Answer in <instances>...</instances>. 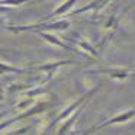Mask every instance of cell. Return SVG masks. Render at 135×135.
I'll use <instances>...</instances> for the list:
<instances>
[{"label": "cell", "mask_w": 135, "mask_h": 135, "mask_svg": "<svg viewBox=\"0 0 135 135\" xmlns=\"http://www.w3.org/2000/svg\"><path fill=\"white\" fill-rule=\"evenodd\" d=\"M51 106H52L51 103H45V102H44V103H39V105L32 106L29 110H26V112H23V113H21L19 116H15V118H12L10 120H7V122L0 123V131H2V129H4V128H7L10 123L16 122V120H19V119H23V118H29V116H33V115L41 113V112H44V110H47V109H50Z\"/></svg>", "instance_id": "1"}, {"label": "cell", "mask_w": 135, "mask_h": 135, "mask_svg": "<svg viewBox=\"0 0 135 135\" xmlns=\"http://www.w3.org/2000/svg\"><path fill=\"white\" fill-rule=\"evenodd\" d=\"M99 89H100V86H96V87H94V89H91V90H90V91H89V93H86V94H84V96H81V97H80V99H79V100H76V102H74V103H73V105H71V106H70V108H68V109H65V110H64V112H62V113H61V115H60V116H58V118H57V119H55V120H54V123H52V125H51V126H54V125H55V123H57V122H60V120H62V119H65V118H67V116H68V115H70V113H73V112H74V110H76V109H77V108H79V106H80V105H83V103H84V102H87V100H89V99H90V97H91V96H93V94H94V93H96V91H97V90H99Z\"/></svg>", "instance_id": "2"}, {"label": "cell", "mask_w": 135, "mask_h": 135, "mask_svg": "<svg viewBox=\"0 0 135 135\" xmlns=\"http://www.w3.org/2000/svg\"><path fill=\"white\" fill-rule=\"evenodd\" d=\"M134 115H135V110H134V109H129V110H126V112H123V113L118 115V116H113V118H110V119L105 120V122L99 123V125H96L94 128H91V129H100V128L108 126V125H115V123L128 122L129 119H132V118H134ZM91 129H90V131H91Z\"/></svg>", "instance_id": "3"}, {"label": "cell", "mask_w": 135, "mask_h": 135, "mask_svg": "<svg viewBox=\"0 0 135 135\" xmlns=\"http://www.w3.org/2000/svg\"><path fill=\"white\" fill-rule=\"evenodd\" d=\"M90 73H105L108 74L109 77L112 79H116V80H125L126 77L129 76L131 73V68H119V67H109V68H100V70L96 71H90Z\"/></svg>", "instance_id": "4"}, {"label": "cell", "mask_w": 135, "mask_h": 135, "mask_svg": "<svg viewBox=\"0 0 135 135\" xmlns=\"http://www.w3.org/2000/svg\"><path fill=\"white\" fill-rule=\"evenodd\" d=\"M70 62H73L71 60H65V61H57V62H48V64H44V65H39L38 70L41 71H47V79H45V81H50V79L55 74V71L58 70L60 67H62V65L65 64H70Z\"/></svg>", "instance_id": "5"}, {"label": "cell", "mask_w": 135, "mask_h": 135, "mask_svg": "<svg viewBox=\"0 0 135 135\" xmlns=\"http://www.w3.org/2000/svg\"><path fill=\"white\" fill-rule=\"evenodd\" d=\"M110 0H94V2H91V3H89L87 6L81 7V9L76 10V12L73 13V15H79V13H83V12H87V10H93L94 12V16H97V13L100 12V10L103 9V7L106 6V4L109 3Z\"/></svg>", "instance_id": "6"}, {"label": "cell", "mask_w": 135, "mask_h": 135, "mask_svg": "<svg viewBox=\"0 0 135 135\" xmlns=\"http://www.w3.org/2000/svg\"><path fill=\"white\" fill-rule=\"evenodd\" d=\"M35 33H39V35H41V36H42V38H44L47 42H50V44H54V45H57V47L65 48V50H68V51H76L73 47H70V45L64 44V42H62V41H60V39L57 38V36L51 35V33H47L45 31H38V32H35Z\"/></svg>", "instance_id": "7"}, {"label": "cell", "mask_w": 135, "mask_h": 135, "mask_svg": "<svg viewBox=\"0 0 135 135\" xmlns=\"http://www.w3.org/2000/svg\"><path fill=\"white\" fill-rule=\"evenodd\" d=\"M77 3V0H67L64 4H61L60 7H57L55 10H54L52 13H51L50 16H47V18L44 19V21H47V19H54V18H57V16H61V15H64V13H67L68 10L71 9V7L74 6V4ZM42 21V22H44Z\"/></svg>", "instance_id": "8"}, {"label": "cell", "mask_w": 135, "mask_h": 135, "mask_svg": "<svg viewBox=\"0 0 135 135\" xmlns=\"http://www.w3.org/2000/svg\"><path fill=\"white\" fill-rule=\"evenodd\" d=\"M76 44L79 45V47H81L83 50H86L87 52H90L94 58H99V57H100V54L96 51V48H94L93 45H90L87 41H80V39H76Z\"/></svg>", "instance_id": "9"}, {"label": "cell", "mask_w": 135, "mask_h": 135, "mask_svg": "<svg viewBox=\"0 0 135 135\" xmlns=\"http://www.w3.org/2000/svg\"><path fill=\"white\" fill-rule=\"evenodd\" d=\"M25 68H18V67H13V65L9 64H4V62H0V74H4V73H25Z\"/></svg>", "instance_id": "10"}, {"label": "cell", "mask_w": 135, "mask_h": 135, "mask_svg": "<svg viewBox=\"0 0 135 135\" xmlns=\"http://www.w3.org/2000/svg\"><path fill=\"white\" fill-rule=\"evenodd\" d=\"M80 110H81V109H76V113H74V115H73V116H71V118H70V120H68V122H67V123H65V125H64V126H61V129H60V131H58V134H65V132H67V131H68V129H70V128H71V125H73V123H74V120H76V119H77V116H79V113H80Z\"/></svg>", "instance_id": "11"}, {"label": "cell", "mask_w": 135, "mask_h": 135, "mask_svg": "<svg viewBox=\"0 0 135 135\" xmlns=\"http://www.w3.org/2000/svg\"><path fill=\"white\" fill-rule=\"evenodd\" d=\"M26 2H38V0H3V2H0V4H9V6H19V4L26 3Z\"/></svg>", "instance_id": "12"}, {"label": "cell", "mask_w": 135, "mask_h": 135, "mask_svg": "<svg viewBox=\"0 0 135 135\" xmlns=\"http://www.w3.org/2000/svg\"><path fill=\"white\" fill-rule=\"evenodd\" d=\"M48 89L47 87H39V89H35V90H31V91H26V96L28 97H33L36 94H42V93H47Z\"/></svg>", "instance_id": "13"}, {"label": "cell", "mask_w": 135, "mask_h": 135, "mask_svg": "<svg viewBox=\"0 0 135 135\" xmlns=\"http://www.w3.org/2000/svg\"><path fill=\"white\" fill-rule=\"evenodd\" d=\"M31 103H32V99H26V100H23L22 103H18V105H16V109H19V110H23V109L28 108Z\"/></svg>", "instance_id": "14"}, {"label": "cell", "mask_w": 135, "mask_h": 135, "mask_svg": "<svg viewBox=\"0 0 135 135\" xmlns=\"http://www.w3.org/2000/svg\"><path fill=\"white\" fill-rule=\"evenodd\" d=\"M7 10H10L9 6H4V4H2V6H0V13H4V12H7Z\"/></svg>", "instance_id": "15"}, {"label": "cell", "mask_w": 135, "mask_h": 135, "mask_svg": "<svg viewBox=\"0 0 135 135\" xmlns=\"http://www.w3.org/2000/svg\"><path fill=\"white\" fill-rule=\"evenodd\" d=\"M2 116H4V112H2V113H0V118H2Z\"/></svg>", "instance_id": "16"}, {"label": "cell", "mask_w": 135, "mask_h": 135, "mask_svg": "<svg viewBox=\"0 0 135 135\" xmlns=\"http://www.w3.org/2000/svg\"><path fill=\"white\" fill-rule=\"evenodd\" d=\"M2 51H3V50H2V48H0V52H2Z\"/></svg>", "instance_id": "17"}]
</instances>
